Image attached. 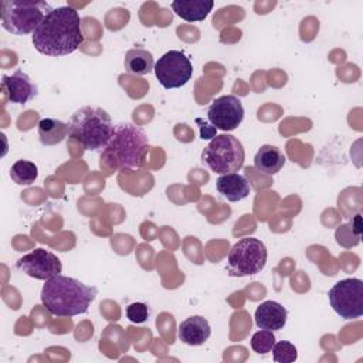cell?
<instances>
[{"label":"cell","instance_id":"cell-5","mask_svg":"<svg viewBox=\"0 0 363 363\" xmlns=\"http://www.w3.org/2000/svg\"><path fill=\"white\" fill-rule=\"evenodd\" d=\"M52 9L41 0H3L1 27L14 35L33 34Z\"/></svg>","mask_w":363,"mask_h":363},{"label":"cell","instance_id":"cell-24","mask_svg":"<svg viewBox=\"0 0 363 363\" xmlns=\"http://www.w3.org/2000/svg\"><path fill=\"white\" fill-rule=\"evenodd\" d=\"M196 123L199 125L200 128V138L201 139H213L216 135V128L213 125H210L208 122H206L204 119L201 118H196Z\"/></svg>","mask_w":363,"mask_h":363},{"label":"cell","instance_id":"cell-16","mask_svg":"<svg viewBox=\"0 0 363 363\" xmlns=\"http://www.w3.org/2000/svg\"><path fill=\"white\" fill-rule=\"evenodd\" d=\"M214 1L211 0H174L172 1L173 11L186 21H203L211 9Z\"/></svg>","mask_w":363,"mask_h":363},{"label":"cell","instance_id":"cell-22","mask_svg":"<svg viewBox=\"0 0 363 363\" xmlns=\"http://www.w3.org/2000/svg\"><path fill=\"white\" fill-rule=\"evenodd\" d=\"M275 343V336L272 330L261 329L255 332L251 337V347L258 354H267L272 350V346Z\"/></svg>","mask_w":363,"mask_h":363},{"label":"cell","instance_id":"cell-9","mask_svg":"<svg viewBox=\"0 0 363 363\" xmlns=\"http://www.w3.org/2000/svg\"><path fill=\"white\" fill-rule=\"evenodd\" d=\"M153 71L163 88L174 89L189 82L193 75V65L184 52L170 50L156 61Z\"/></svg>","mask_w":363,"mask_h":363},{"label":"cell","instance_id":"cell-2","mask_svg":"<svg viewBox=\"0 0 363 363\" xmlns=\"http://www.w3.org/2000/svg\"><path fill=\"white\" fill-rule=\"evenodd\" d=\"M96 295L95 286L61 274L47 279L41 288L43 305L51 315L60 318L86 313Z\"/></svg>","mask_w":363,"mask_h":363},{"label":"cell","instance_id":"cell-23","mask_svg":"<svg viewBox=\"0 0 363 363\" xmlns=\"http://www.w3.org/2000/svg\"><path fill=\"white\" fill-rule=\"evenodd\" d=\"M126 318L132 323H143L149 318V308L143 302H133L126 308Z\"/></svg>","mask_w":363,"mask_h":363},{"label":"cell","instance_id":"cell-11","mask_svg":"<svg viewBox=\"0 0 363 363\" xmlns=\"http://www.w3.org/2000/svg\"><path fill=\"white\" fill-rule=\"evenodd\" d=\"M16 268L31 278L47 281L52 277L60 275L62 264L58 257L51 251L45 248H35L31 252L18 258L16 262Z\"/></svg>","mask_w":363,"mask_h":363},{"label":"cell","instance_id":"cell-13","mask_svg":"<svg viewBox=\"0 0 363 363\" xmlns=\"http://www.w3.org/2000/svg\"><path fill=\"white\" fill-rule=\"evenodd\" d=\"M288 312L286 309L275 301H265L262 302L254 313L255 325L259 329H268V330H281L286 323Z\"/></svg>","mask_w":363,"mask_h":363},{"label":"cell","instance_id":"cell-8","mask_svg":"<svg viewBox=\"0 0 363 363\" xmlns=\"http://www.w3.org/2000/svg\"><path fill=\"white\" fill-rule=\"evenodd\" d=\"M332 309L343 319H357L363 315V282L359 278L337 281L328 292Z\"/></svg>","mask_w":363,"mask_h":363},{"label":"cell","instance_id":"cell-10","mask_svg":"<svg viewBox=\"0 0 363 363\" xmlns=\"http://www.w3.org/2000/svg\"><path fill=\"white\" fill-rule=\"evenodd\" d=\"M207 118L216 129L231 132L241 125L244 106L235 95H223L211 102L207 109Z\"/></svg>","mask_w":363,"mask_h":363},{"label":"cell","instance_id":"cell-25","mask_svg":"<svg viewBox=\"0 0 363 363\" xmlns=\"http://www.w3.org/2000/svg\"><path fill=\"white\" fill-rule=\"evenodd\" d=\"M350 228L353 230V233L356 234V235H362V221H360V214H356L354 216V220L352 221V224H350Z\"/></svg>","mask_w":363,"mask_h":363},{"label":"cell","instance_id":"cell-21","mask_svg":"<svg viewBox=\"0 0 363 363\" xmlns=\"http://www.w3.org/2000/svg\"><path fill=\"white\" fill-rule=\"evenodd\" d=\"M271 352H272V359L277 363H292L298 359V350L295 345L286 340L275 342Z\"/></svg>","mask_w":363,"mask_h":363},{"label":"cell","instance_id":"cell-15","mask_svg":"<svg viewBox=\"0 0 363 363\" xmlns=\"http://www.w3.org/2000/svg\"><path fill=\"white\" fill-rule=\"evenodd\" d=\"M216 189L223 197L234 203L245 199L250 194L251 184L245 176L234 172V173L221 174L216 180Z\"/></svg>","mask_w":363,"mask_h":363},{"label":"cell","instance_id":"cell-19","mask_svg":"<svg viewBox=\"0 0 363 363\" xmlns=\"http://www.w3.org/2000/svg\"><path fill=\"white\" fill-rule=\"evenodd\" d=\"M125 69L135 75H146L153 71V55L143 48H132L125 54Z\"/></svg>","mask_w":363,"mask_h":363},{"label":"cell","instance_id":"cell-3","mask_svg":"<svg viewBox=\"0 0 363 363\" xmlns=\"http://www.w3.org/2000/svg\"><path fill=\"white\" fill-rule=\"evenodd\" d=\"M149 139L145 130L133 123L115 126L108 145L101 152V164L119 172H130L143 166Z\"/></svg>","mask_w":363,"mask_h":363},{"label":"cell","instance_id":"cell-7","mask_svg":"<svg viewBox=\"0 0 363 363\" xmlns=\"http://www.w3.org/2000/svg\"><path fill=\"white\" fill-rule=\"evenodd\" d=\"M267 264V247L254 237L237 241L227 257V272L230 277L255 275L264 269Z\"/></svg>","mask_w":363,"mask_h":363},{"label":"cell","instance_id":"cell-14","mask_svg":"<svg viewBox=\"0 0 363 363\" xmlns=\"http://www.w3.org/2000/svg\"><path fill=\"white\" fill-rule=\"evenodd\" d=\"M179 339L189 346L203 345L211 335L210 323L206 318L194 315L179 325Z\"/></svg>","mask_w":363,"mask_h":363},{"label":"cell","instance_id":"cell-4","mask_svg":"<svg viewBox=\"0 0 363 363\" xmlns=\"http://www.w3.org/2000/svg\"><path fill=\"white\" fill-rule=\"evenodd\" d=\"M113 122L109 113L96 106H84L69 119V138L85 150H102L112 133Z\"/></svg>","mask_w":363,"mask_h":363},{"label":"cell","instance_id":"cell-6","mask_svg":"<svg viewBox=\"0 0 363 363\" xmlns=\"http://www.w3.org/2000/svg\"><path fill=\"white\" fill-rule=\"evenodd\" d=\"M245 150L242 143L233 135H217L203 149V163L217 174L240 170L244 164Z\"/></svg>","mask_w":363,"mask_h":363},{"label":"cell","instance_id":"cell-18","mask_svg":"<svg viewBox=\"0 0 363 363\" xmlns=\"http://www.w3.org/2000/svg\"><path fill=\"white\" fill-rule=\"evenodd\" d=\"M69 135V123L55 118H44L38 122L40 142L45 146H54Z\"/></svg>","mask_w":363,"mask_h":363},{"label":"cell","instance_id":"cell-17","mask_svg":"<svg viewBox=\"0 0 363 363\" xmlns=\"http://www.w3.org/2000/svg\"><path fill=\"white\" fill-rule=\"evenodd\" d=\"M285 164V155L272 145H262L254 157V166L264 174H275Z\"/></svg>","mask_w":363,"mask_h":363},{"label":"cell","instance_id":"cell-20","mask_svg":"<svg viewBox=\"0 0 363 363\" xmlns=\"http://www.w3.org/2000/svg\"><path fill=\"white\" fill-rule=\"evenodd\" d=\"M38 176V169L34 162L30 160H17L10 169V177L16 184L28 186L35 182Z\"/></svg>","mask_w":363,"mask_h":363},{"label":"cell","instance_id":"cell-12","mask_svg":"<svg viewBox=\"0 0 363 363\" xmlns=\"http://www.w3.org/2000/svg\"><path fill=\"white\" fill-rule=\"evenodd\" d=\"M1 89L7 95L11 104H20V105L27 104L28 101L35 98L38 94L37 85L21 69H17L11 75H3Z\"/></svg>","mask_w":363,"mask_h":363},{"label":"cell","instance_id":"cell-1","mask_svg":"<svg viewBox=\"0 0 363 363\" xmlns=\"http://www.w3.org/2000/svg\"><path fill=\"white\" fill-rule=\"evenodd\" d=\"M84 41L81 17L69 6L52 9L33 33L34 48L48 57L72 54Z\"/></svg>","mask_w":363,"mask_h":363}]
</instances>
